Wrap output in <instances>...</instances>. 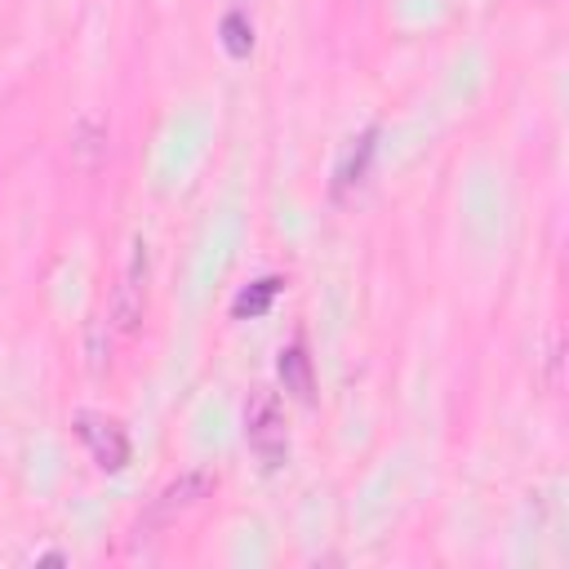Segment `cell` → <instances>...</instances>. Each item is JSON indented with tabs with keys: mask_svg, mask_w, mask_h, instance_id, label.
Segmentation results:
<instances>
[{
	"mask_svg": "<svg viewBox=\"0 0 569 569\" xmlns=\"http://www.w3.org/2000/svg\"><path fill=\"white\" fill-rule=\"evenodd\" d=\"M76 436L84 440V449L93 453V462L102 471H120L129 462V436L120 422L111 418H98V413H80L76 418Z\"/></svg>",
	"mask_w": 569,
	"mask_h": 569,
	"instance_id": "3",
	"label": "cell"
},
{
	"mask_svg": "<svg viewBox=\"0 0 569 569\" xmlns=\"http://www.w3.org/2000/svg\"><path fill=\"white\" fill-rule=\"evenodd\" d=\"M244 440H249V449L258 453L262 467H271V471L284 467V458H289V431H284V409H280L276 391L258 387L249 396V405H244Z\"/></svg>",
	"mask_w": 569,
	"mask_h": 569,
	"instance_id": "1",
	"label": "cell"
},
{
	"mask_svg": "<svg viewBox=\"0 0 569 569\" xmlns=\"http://www.w3.org/2000/svg\"><path fill=\"white\" fill-rule=\"evenodd\" d=\"M276 369H280L284 391H289L293 400L311 405V396H316V373H311V356H307V347H302V342L284 347V351H280V360H276Z\"/></svg>",
	"mask_w": 569,
	"mask_h": 569,
	"instance_id": "5",
	"label": "cell"
},
{
	"mask_svg": "<svg viewBox=\"0 0 569 569\" xmlns=\"http://www.w3.org/2000/svg\"><path fill=\"white\" fill-rule=\"evenodd\" d=\"M222 44H227V53H231V58H244V53L253 49V27L244 22V13H240V9L222 18Z\"/></svg>",
	"mask_w": 569,
	"mask_h": 569,
	"instance_id": "8",
	"label": "cell"
},
{
	"mask_svg": "<svg viewBox=\"0 0 569 569\" xmlns=\"http://www.w3.org/2000/svg\"><path fill=\"white\" fill-rule=\"evenodd\" d=\"M378 138V129H365L347 151H342V160H338V169H333V196H347V187H356L360 178H365V169H369V160H373V142Z\"/></svg>",
	"mask_w": 569,
	"mask_h": 569,
	"instance_id": "6",
	"label": "cell"
},
{
	"mask_svg": "<svg viewBox=\"0 0 569 569\" xmlns=\"http://www.w3.org/2000/svg\"><path fill=\"white\" fill-rule=\"evenodd\" d=\"M147 280H151V258H147V244L138 240L124 271H120V284H116V298H111V320L120 333H138L142 329V316H147Z\"/></svg>",
	"mask_w": 569,
	"mask_h": 569,
	"instance_id": "2",
	"label": "cell"
},
{
	"mask_svg": "<svg viewBox=\"0 0 569 569\" xmlns=\"http://www.w3.org/2000/svg\"><path fill=\"white\" fill-rule=\"evenodd\" d=\"M213 485H218V471H209V467H196V471H182L178 480H169V485L160 489V498H156V511H160V516H173V511H187V507H196V502H204V498L213 493Z\"/></svg>",
	"mask_w": 569,
	"mask_h": 569,
	"instance_id": "4",
	"label": "cell"
},
{
	"mask_svg": "<svg viewBox=\"0 0 569 569\" xmlns=\"http://www.w3.org/2000/svg\"><path fill=\"white\" fill-rule=\"evenodd\" d=\"M276 293H280V280H276V276L253 280V284L236 298V316H240V320H244V316H249V320H253V316H262V311L271 307V298H276Z\"/></svg>",
	"mask_w": 569,
	"mask_h": 569,
	"instance_id": "7",
	"label": "cell"
}]
</instances>
